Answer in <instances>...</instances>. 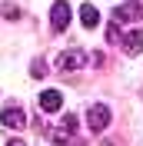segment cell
I'll return each mask as SVG.
<instances>
[{"mask_svg":"<svg viewBox=\"0 0 143 146\" xmlns=\"http://www.w3.org/2000/svg\"><path fill=\"white\" fill-rule=\"evenodd\" d=\"M83 63H87V53H83L80 46H70V50H63V53L57 56V70H60V73H70V70H80Z\"/></svg>","mask_w":143,"mask_h":146,"instance_id":"cell-1","label":"cell"},{"mask_svg":"<svg viewBox=\"0 0 143 146\" xmlns=\"http://www.w3.org/2000/svg\"><path fill=\"white\" fill-rule=\"evenodd\" d=\"M87 126L93 129V133H103V129L110 126V106H103V103H93V106L87 110Z\"/></svg>","mask_w":143,"mask_h":146,"instance_id":"cell-2","label":"cell"},{"mask_svg":"<svg viewBox=\"0 0 143 146\" xmlns=\"http://www.w3.org/2000/svg\"><path fill=\"white\" fill-rule=\"evenodd\" d=\"M50 27H53L57 33L70 27V3H67V0H57L53 7H50Z\"/></svg>","mask_w":143,"mask_h":146,"instance_id":"cell-3","label":"cell"},{"mask_svg":"<svg viewBox=\"0 0 143 146\" xmlns=\"http://www.w3.org/2000/svg\"><path fill=\"white\" fill-rule=\"evenodd\" d=\"M0 123H3L7 129H20L27 119H23V110H20V106H7L3 113H0Z\"/></svg>","mask_w":143,"mask_h":146,"instance_id":"cell-4","label":"cell"},{"mask_svg":"<svg viewBox=\"0 0 143 146\" xmlns=\"http://www.w3.org/2000/svg\"><path fill=\"white\" fill-rule=\"evenodd\" d=\"M123 50H126V53H130V56H136V53H140V50H143V27L130 30V33L123 36Z\"/></svg>","mask_w":143,"mask_h":146,"instance_id":"cell-5","label":"cell"},{"mask_svg":"<svg viewBox=\"0 0 143 146\" xmlns=\"http://www.w3.org/2000/svg\"><path fill=\"white\" fill-rule=\"evenodd\" d=\"M63 106V96L57 90H43L40 93V110H47V113H57V110Z\"/></svg>","mask_w":143,"mask_h":146,"instance_id":"cell-6","label":"cell"},{"mask_svg":"<svg viewBox=\"0 0 143 146\" xmlns=\"http://www.w3.org/2000/svg\"><path fill=\"white\" fill-rule=\"evenodd\" d=\"M80 23H83L87 30L100 27V10H97V7H90V3H83V7H80Z\"/></svg>","mask_w":143,"mask_h":146,"instance_id":"cell-7","label":"cell"},{"mask_svg":"<svg viewBox=\"0 0 143 146\" xmlns=\"http://www.w3.org/2000/svg\"><path fill=\"white\" fill-rule=\"evenodd\" d=\"M30 73H33L37 80H40V76H47V63H43V60H33V63H30Z\"/></svg>","mask_w":143,"mask_h":146,"instance_id":"cell-8","label":"cell"},{"mask_svg":"<svg viewBox=\"0 0 143 146\" xmlns=\"http://www.w3.org/2000/svg\"><path fill=\"white\" fill-rule=\"evenodd\" d=\"M0 13H3V17H20V10H17V7H10V3L0 10Z\"/></svg>","mask_w":143,"mask_h":146,"instance_id":"cell-9","label":"cell"},{"mask_svg":"<svg viewBox=\"0 0 143 146\" xmlns=\"http://www.w3.org/2000/svg\"><path fill=\"white\" fill-rule=\"evenodd\" d=\"M136 3V13H140V20H143V0H133Z\"/></svg>","mask_w":143,"mask_h":146,"instance_id":"cell-10","label":"cell"},{"mask_svg":"<svg viewBox=\"0 0 143 146\" xmlns=\"http://www.w3.org/2000/svg\"><path fill=\"white\" fill-rule=\"evenodd\" d=\"M7 146H23V139H10V143Z\"/></svg>","mask_w":143,"mask_h":146,"instance_id":"cell-11","label":"cell"}]
</instances>
